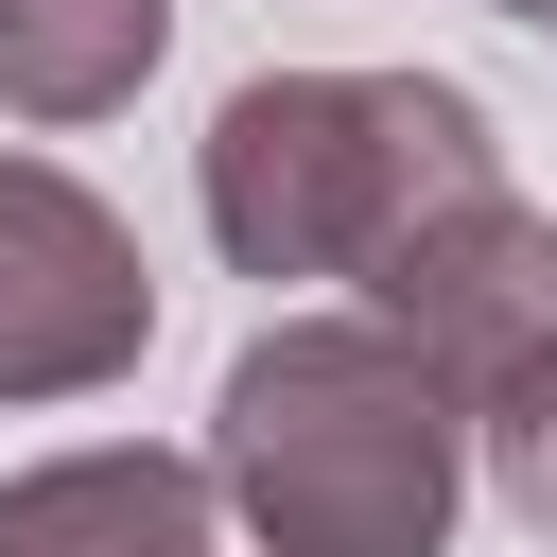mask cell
Returning a JSON list of instances; mask_svg holds the SVG:
<instances>
[{
	"label": "cell",
	"instance_id": "1",
	"mask_svg": "<svg viewBox=\"0 0 557 557\" xmlns=\"http://www.w3.org/2000/svg\"><path fill=\"white\" fill-rule=\"evenodd\" d=\"M209 487L261 557H453L470 505V400L348 296V313H278L244 331L226 400H209Z\"/></svg>",
	"mask_w": 557,
	"mask_h": 557
},
{
	"label": "cell",
	"instance_id": "2",
	"mask_svg": "<svg viewBox=\"0 0 557 557\" xmlns=\"http://www.w3.org/2000/svg\"><path fill=\"white\" fill-rule=\"evenodd\" d=\"M487 174H505V139L435 70H261L191 139V209H209L226 278H366L418 209H453Z\"/></svg>",
	"mask_w": 557,
	"mask_h": 557
},
{
	"label": "cell",
	"instance_id": "3",
	"mask_svg": "<svg viewBox=\"0 0 557 557\" xmlns=\"http://www.w3.org/2000/svg\"><path fill=\"white\" fill-rule=\"evenodd\" d=\"M139 348H157V261H139V226H122L87 174L0 157V418L104 400V383H139Z\"/></svg>",
	"mask_w": 557,
	"mask_h": 557
},
{
	"label": "cell",
	"instance_id": "4",
	"mask_svg": "<svg viewBox=\"0 0 557 557\" xmlns=\"http://www.w3.org/2000/svg\"><path fill=\"white\" fill-rule=\"evenodd\" d=\"M366 313H383L453 400H487L505 366H540V348H557V209H522L505 174H487V191H453V209H418V226L366 261Z\"/></svg>",
	"mask_w": 557,
	"mask_h": 557
},
{
	"label": "cell",
	"instance_id": "5",
	"mask_svg": "<svg viewBox=\"0 0 557 557\" xmlns=\"http://www.w3.org/2000/svg\"><path fill=\"white\" fill-rule=\"evenodd\" d=\"M0 557H226V487H209V453L87 435L0 487Z\"/></svg>",
	"mask_w": 557,
	"mask_h": 557
},
{
	"label": "cell",
	"instance_id": "6",
	"mask_svg": "<svg viewBox=\"0 0 557 557\" xmlns=\"http://www.w3.org/2000/svg\"><path fill=\"white\" fill-rule=\"evenodd\" d=\"M174 52V0H0V122L70 139V122H122Z\"/></svg>",
	"mask_w": 557,
	"mask_h": 557
},
{
	"label": "cell",
	"instance_id": "7",
	"mask_svg": "<svg viewBox=\"0 0 557 557\" xmlns=\"http://www.w3.org/2000/svg\"><path fill=\"white\" fill-rule=\"evenodd\" d=\"M470 470L505 487V522H522V540H557V348H540V366H505V383L470 400Z\"/></svg>",
	"mask_w": 557,
	"mask_h": 557
},
{
	"label": "cell",
	"instance_id": "8",
	"mask_svg": "<svg viewBox=\"0 0 557 557\" xmlns=\"http://www.w3.org/2000/svg\"><path fill=\"white\" fill-rule=\"evenodd\" d=\"M487 17H522V35H557V0H487Z\"/></svg>",
	"mask_w": 557,
	"mask_h": 557
}]
</instances>
